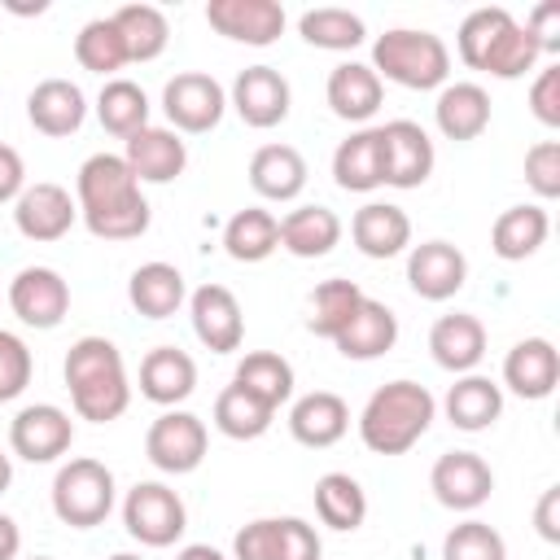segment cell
I'll return each instance as SVG.
<instances>
[{"mask_svg":"<svg viewBox=\"0 0 560 560\" xmlns=\"http://www.w3.org/2000/svg\"><path fill=\"white\" fill-rule=\"evenodd\" d=\"M4 9L26 18V13H44V9H48V0H35V4H22V0H4Z\"/></svg>","mask_w":560,"mask_h":560,"instance_id":"11a10c76","label":"cell"},{"mask_svg":"<svg viewBox=\"0 0 560 560\" xmlns=\"http://www.w3.org/2000/svg\"><path fill=\"white\" fill-rule=\"evenodd\" d=\"M289 101H293L289 79H284L280 70H271V66H249V70H241V74L232 79V96H228V105L241 114V122H245V127H258V131L280 127V122L289 118Z\"/></svg>","mask_w":560,"mask_h":560,"instance_id":"9a60e30c","label":"cell"},{"mask_svg":"<svg viewBox=\"0 0 560 560\" xmlns=\"http://www.w3.org/2000/svg\"><path fill=\"white\" fill-rule=\"evenodd\" d=\"M74 206L92 236L101 241H136L149 232V201L140 179L122 162V153H92L74 179Z\"/></svg>","mask_w":560,"mask_h":560,"instance_id":"6da1fadb","label":"cell"},{"mask_svg":"<svg viewBox=\"0 0 560 560\" xmlns=\"http://www.w3.org/2000/svg\"><path fill=\"white\" fill-rule=\"evenodd\" d=\"M429 490L451 512H477L494 490V472L477 451H446L429 472Z\"/></svg>","mask_w":560,"mask_h":560,"instance_id":"4fadbf2b","label":"cell"},{"mask_svg":"<svg viewBox=\"0 0 560 560\" xmlns=\"http://www.w3.org/2000/svg\"><path fill=\"white\" fill-rule=\"evenodd\" d=\"M298 31L311 48H324V52H350L368 39V26L359 13L350 9H337V4H324V9H306L298 18Z\"/></svg>","mask_w":560,"mask_h":560,"instance_id":"60d3db41","label":"cell"},{"mask_svg":"<svg viewBox=\"0 0 560 560\" xmlns=\"http://www.w3.org/2000/svg\"><path fill=\"white\" fill-rule=\"evenodd\" d=\"M9 481H13V464H9V455L0 451V494L9 490Z\"/></svg>","mask_w":560,"mask_h":560,"instance_id":"9f6ffc18","label":"cell"},{"mask_svg":"<svg viewBox=\"0 0 560 560\" xmlns=\"http://www.w3.org/2000/svg\"><path fill=\"white\" fill-rule=\"evenodd\" d=\"M26 118H31L35 131H44L52 140L74 136L83 127V118H88V96L70 79H44L26 96Z\"/></svg>","mask_w":560,"mask_h":560,"instance_id":"603a6c76","label":"cell"},{"mask_svg":"<svg viewBox=\"0 0 560 560\" xmlns=\"http://www.w3.org/2000/svg\"><path fill=\"white\" fill-rule=\"evenodd\" d=\"M96 118L118 140L136 136L140 127H149V96H144V88L131 83V79H105V88L96 96Z\"/></svg>","mask_w":560,"mask_h":560,"instance_id":"b9f144b4","label":"cell"},{"mask_svg":"<svg viewBox=\"0 0 560 560\" xmlns=\"http://www.w3.org/2000/svg\"><path fill=\"white\" fill-rule=\"evenodd\" d=\"M433 122L446 140H477L490 127V92L481 83H446L438 92Z\"/></svg>","mask_w":560,"mask_h":560,"instance_id":"f546056e","label":"cell"},{"mask_svg":"<svg viewBox=\"0 0 560 560\" xmlns=\"http://www.w3.org/2000/svg\"><path fill=\"white\" fill-rule=\"evenodd\" d=\"M232 385L249 389V394L262 398L271 411H280V407L293 398V368H289V359L276 354V350H249V354L236 363Z\"/></svg>","mask_w":560,"mask_h":560,"instance_id":"8d00e7d4","label":"cell"},{"mask_svg":"<svg viewBox=\"0 0 560 560\" xmlns=\"http://www.w3.org/2000/svg\"><path fill=\"white\" fill-rule=\"evenodd\" d=\"M341 241V219L328 206H298L280 219V249L293 258H324Z\"/></svg>","mask_w":560,"mask_h":560,"instance_id":"e575fe53","label":"cell"},{"mask_svg":"<svg viewBox=\"0 0 560 560\" xmlns=\"http://www.w3.org/2000/svg\"><path fill=\"white\" fill-rule=\"evenodd\" d=\"M534 529L542 542H560V486H547L534 508Z\"/></svg>","mask_w":560,"mask_h":560,"instance_id":"816d5d0a","label":"cell"},{"mask_svg":"<svg viewBox=\"0 0 560 560\" xmlns=\"http://www.w3.org/2000/svg\"><path fill=\"white\" fill-rule=\"evenodd\" d=\"M324 542L302 516H258L236 529L232 560H319Z\"/></svg>","mask_w":560,"mask_h":560,"instance_id":"ba28073f","label":"cell"},{"mask_svg":"<svg viewBox=\"0 0 560 560\" xmlns=\"http://www.w3.org/2000/svg\"><path fill=\"white\" fill-rule=\"evenodd\" d=\"M468 280V258L451 241H420L407 254V284L424 302H446L464 289Z\"/></svg>","mask_w":560,"mask_h":560,"instance_id":"ac0fdd59","label":"cell"},{"mask_svg":"<svg viewBox=\"0 0 560 560\" xmlns=\"http://www.w3.org/2000/svg\"><path fill=\"white\" fill-rule=\"evenodd\" d=\"M433 416H438V402L420 381H389L363 402L359 438L376 455H402L429 433Z\"/></svg>","mask_w":560,"mask_h":560,"instance_id":"277c9868","label":"cell"},{"mask_svg":"<svg viewBox=\"0 0 560 560\" xmlns=\"http://www.w3.org/2000/svg\"><path fill=\"white\" fill-rule=\"evenodd\" d=\"M529 109L542 127H560V66L538 70V79L529 83Z\"/></svg>","mask_w":560,"mask_h":560,"instance_id":"c3c4849f","label":"cell"},{"mask_svg":"<svg viewBox=\"0 0 560 560\" xmlns=\"http://www.w3.org/2000/svg\"><path fill=\"white\" fill-rule=\"evenodd\" d=\"M197 389V363L179 346H153L140 359V394L158 407H179Z\"/></svg>","mask_w":560,"mask_h":560,"instance_id":"484cf974","label":"cell"},{"mask_svg":"<svg viewBox=\"0 0 560 560\" xmlns=\"http://www.w3.org/2000/svg\"><path fill=\"white\" fill-rule=\"evenodd\" d=\"M74 61L92 74H114L127 66V44L114 26V18H92L74 35Z\"/></svg>","mask_w":560,"mask_h":560,"instance_id":"ee69618b","label":"cell"},{"mask_svg":"<svg viewBox=\"0 0 560 560\" xmlns=\"http://www.w3.org/2000/svg\"><path fill=\"white\" fill-rule=\"evenodd\" d=\"M315 516L337 529V534H350L368 521V494L363 486L350 477V472H324L315 481Z\"/></svg>","mask_w":560,"mask_h":560,"instance_id":"74e56055","label":"cell"},{"mask_svg":"<svg viewBox=\"0 0 560 560\" xmlns=\"http://www.w3.org/2000/svg\"><path fill=\"white\" fill-rule=\"evenodd\" d=\"M31 372H35V359H31L26 341L18 332L0 328V402H13L31 385Z\"/></svg>","mask_w":560,"mask_h":560,"instance_id":"bcb514c9","label":"cell"},{"mask_svg":"<svg viewBox=\"0 0 560 560\" xmlns=\"http://www.w3.org/2000/svg\"><path fill=\"white\" fill-rule=\"evenodd\" d=\"M122 44H127V61H153L166 52L171 44V22L158 4H122L109 13Z\"/></svg>","mask_w":560,"mask_h":560,"instance_id":"f35d334b","label":"cell"},{"mask_svg":"<svg viewBox=\"0 0 560 560\" xmlns=\"http://www.w3.org/2000/svg\"><path fill=\"white\" fill-rule=\"evenodd\" d=\"M162 109L171 118V131H188V136H201V131H214L223 122V109H228V92L219 79L201 74V70H184L175 79H166L162 88Z\"/></svg>","mask_w":560,"mask_h":560,"instance_id":"30bf717a","label":"cell"},{"mask_svg":"<svg viewBox=\"0 0 560 560\" xmlns=\"http://www.w3.org/2000/svg\"><path fill=\"white\" fill-rule=\"evenodd\" d=\"M346 429H350V407L332 389H311L289 407V433H293V442H302L311 451L341 442Z\"/></svg>","mask_w":560,"mask_h":560,"instance_id":"cb8c5ba5","label":"cell"},{"mask_svg":"<svg viewBox=\"0 0 560 560\" xmlns=\"http://www.w3.org/2000/svg\"><path fill=\"white\" fill-rule=\"evenodd\" d=\"M363 298H368V293H363L354 280H324V284H315L306 328H311L315 337H328V341H332V337L350 324V315L359 311Z\"/></svg>","mask_w":560,"mask_h":560,"instance_id":"7bdbcfd3","label":"cell"},{"mask_svg":"<svg viewBox=\"0 0 560 560\" xmlns=\"http://www.w3.org/2000/svg\"><path fill=\"white\" fill-rule=\"evenodd\" d=\"M122 162L131 166V175L140 184H171L184 175L188 166V144L179 140V131L171 127H140L136 136H127V149H122Z\"/></svg>","mask_w":560,"mask_h":560,"instance_id":"ffe728a7","label":"cell"},{"mask_svg":"<svg viewBox=\"0 0 560 560\" xmlns=\"http://www.w3.org/2000/svg\"><path fill=\"white\" fill-rule=\"evenodd\" d=\"M52 512L70 529L101 525L114 512V472L92 455H79L70 464H61L57 477H52Z\"/></svg>","mask_w":560,"mask_h":560,"instance_id":"8992f818","label":"cell"},{"mask_svg":"<svg viewBox=\"0 0 560 560\" xmlns=\"http://www.w3.org/2000/svg\"><path fill=\"white\" fill-rule=\"evenodd\" d=\"M127 298L131 306L144 315V319H171L184 298H188V284H184V271L171 267V262H140L127 280Z\"/></svg>","mask_w":560,"mask_h":560,"instance_id":"4dcf8cb0","label":"cell"},{"mask_svg":"<svg viewBox=\"0 0 560 560\" xmlns=\"http://www.w3.org/2000/svg\"><path fill=\"white\" fill-rule=\"evenodd\" d=\"M223 249L236 262H262L280 249V219L262 206H245L223 228Z\"/></svg>","mask_w":560,"mask_h":560,"instance_id":"d590c367","label":"cell"},{"mask_svg":"<svg viewBox=\"0 0 560 560\" xmlns=\"http://www.w3.org/2000/svg\"><path fill=\"white\" fill-rule=\"evenodd\" d=\"M547 232H551V219H547L542 206H534V201L529 206H508L490 228V249L503 262H525L547 245Z\"/></svg>","mask_w":560,"mask_h":560,"instance_id":"d6a6232c","label":"cell"},{"mask_svg":"<svg viewBox=\"0 0 560 560\" xmlns=\"http://www.w3.org/2000/svg\"><path fill=\"white\" fill-rule=\"evenodd\" d=\"M442 560H508V542L486 521H459L442 538Z\"/></svg>","mask_w":560,"mask_h":560,"instance_id":"f6af8a7d","label":"cell"},{"mask_svg":"<svg viewBox=\"0 0 560 560\" xmlns=\"http://www.w3.org/2000/svg\"><path fill=\"white\" fill-rule=\"evenodd\" d=\"M109 560H144V556H136V551H118V556H109Z\"/></svg>","mask_w":560,"mask_h":560,"instance_id":"6f0895ef","label":"cell"},{"mask_svg":"<svg viewBox=\"0 0 560 560\" xmlns=\"http://www.w3.org/2000/svg\"><path fill=\"white\" fill-rule=\"evenodd\" d=\"M372 70L381 83L389 79V83L411 88V92H433V88H446V79H451V48L433 31L394 26V31L376 35Z\"/></svg>","mask_w":560,"mask_h":560,"instance_id":"5b68a950","label":"cell"},{"mask_svg":"<svg viewBox=\"0 0 560 560\" xmlns=\"http://www.w3.org/2000/svg\"><path fill=\"white\" fill-rule=\"evenodd\" d=\"M525 31L534 35V44H538L542 52H560V4H556V0L534 4L529 18H525Z\"/></svg>","mask_w":560,"mask_h":560,"instance_id":"681fc988","label":"cell"},{"mask_svg":"<svg viewBox=\"0 0 560 560\" xmlns=\"http://www.w3.org/2000/svg\"><path fill=\"white\" fill-rule=\"evenodd\" d=\"M188 315H192V332L206 350L214 354H232L245 341V315L241 302L228 284H201L188 298Z\"/></svg>","mask_w":560,"mask_h":560,"instance_id":"e0dca14e","label":"cell"},{"mask_svg":"<svg viewBox=\"0 0 560 560\" xmlns=\"http://www.w3.org/2000/svg\"><path fill=\"white\" fill-rule=\"evenodd\" d=\"M271 420H276V411H271L262 398H254L249 389H241V385H228V389H219V398H214V429H219L223 438H232V442H254V438H262V433L271 429Z\"/></svg>","mask_w":560,"mask_h":560,"instance_id":"ab89813d","label":"cell"},{"mask_svg":"<svg viewBox=\"0 0 560 560\" xmlns=\"http://www.w3.org/2000/svg\"><path fill=\"white\" fill-rule=\"evenodd\" d=\"M206 22L236 44L267 48L284 31V4L280 0H210Z\"/></svg>","mask_w":560,"mask_h":560,"instance_id":"d6986e66","label":"cell"},{"mask_svg":"<svg viewBox=\"0 0 560 560\" xmlns=\"http://www.w3.org/2000/svg\"><path fill=\"white\" fill-rule=\"evenodd\" d=\"M66 389H70V407L79 420L92 424H109L127 411L131 402V381H127V363L118 354V346L109 337H79L66 350Z\"/></svg>","mask_w":560,"mask_h":560,"instance_id":"7a4b0ae2","label":"cell"},{"mask_svg":"<svg viewBox=\"0 0 560 560\" xmlns=\"http://www.w3.org/2000/svg\"><path fill=\"white\" fill-rule=\"evenodd\" d=\"M394 341H398V315L376 298H363L359 311L350 315V324L332 337V346L346 359H359V363L381 359L385 350H394Z\"/></svg>","mask_w":560,"mask_h":560,"instance_id":"f1b7e54d","label":"cell"},{"mask_svg":"<svg viewBox=\"0 0 560 560\" xmlns=\"http://www.w3.org/2000/svg\"><path fill=\"white\" fill-rule=\"evenodd\" d=\"M381 153H385V184L389 188H420L433 175V140L411 118H389L381 127Z\"/></svg>","mask_w":560,"mask_h":560,"instance_id":"5bb4252c","label":"cell"},{"mask_svg":"<svg viewBox=\"0 0 560 560\" xmlns=\"http://www.w3.org/2000/svg\"><path fill=\"white\" fill-rule=\"evenodd\" d=\"M249 184L267 201H293L306 188V158L293 144H262L249 158Z\"/></svg>","mask_w":560,"mask_h":560,"instance_id":"1f68e13d","label":"cell"},{"mask_svg":"<svg viewBox=\"0 0 560 560\" xmlns=\"http://www.w3.org/2000/svg\"><path fill=\"white\" fill-rule=\"evenodd\" d=\"M206 446H210V433H206V420L192 416V411H162L149 433H144V455L158 472H171V477H184L192 468H201L206 459Z\"/></svg>","mask_w":560,"mask_h":560,"instance_id":"9c48e42d","label":"cell"},{"mask_svg":"<svg viewBox=\"0 0 560 560\" xmlns=\"http://www.w3.org/2000/svg\"><path fill=\"white\" fill-rule=\"evenodd\" d=\"M455 48H459V61L468 70H486L494 79H521L538 66L542 48L534 44V35L525 31V22H516L503 4H486V9H472L464 22H459V35H455Z\"/></svg>","mask_w":560,"mask_h":560,"instance_id":"3957f363","label":"cell"},{"mask_svg":"<svg viewBox=\"0 0 560 560\" xmlns=\"http://www.w3.org/2000/svg\"><path fill=\"white\" fill-rule=\"evenodd\" d=\"M122 525L144 547H171L188 529V508H184V499L171 486L136 481L127 490V499H122Z\"/></svg>","mask_w":560,"mask_h":560,"instance_id":"52a82bcc","label":"cell"},{"mask_svg":"<svg viewBox=\"0 0 560 560\" xmlns=\"http://www.w3.org/2000/svg\"><path fill=\"white\" fill-rule=\"evenodd\" d=\"M31 560H52V556H31Z\"/></svg>","mask_w":560,"mask_h":560,"instance_id":"680465c9","label":"cell"},{"mask_svg":"<svg viewBox=\"0 0 560 560\" xmlns=\"http://www.w3.org/2000/svg\"><path fill=\"white\" fill-rule=\"evenodd\" d=\"M525 184H529L542 201L560 197V140H538V144H529V153H525Z\"/></svg>","mask_w":560,"mask_h":560,"instance_id":"7dc6e473","label":"cell"},{"mask_svg":"<svg viewBox=\"0 0 560 560\" xmlns=\"http://www.w3.org/2000/svg\"><path fill=\"white\" fill-rule=\"evenodd\" d=\"M324 96H328V109H332L337 118H346V122H368V118L381 109V101H385V83L376 79L372 66H363V61H341V66H332V74H328Z\"/></svg>","mask_w":560,"mask_h":560,"instance_id":"4316f807","label":"cell"},{"mask_svg":"<svg viewBox=\"0 0 560 560\" xmlns=\"http://www.w3.org/2000/svg\"><path fill=\"white\" fill-rule=\"evenodd\" d=\"M350 241L363 258H394L411 245V219L394 201H368L350 219Z\"/></svg>","mask_w":560,"mask_h":560,"instance_id":"d4e9b609","label":"cell"},{"mask_svg":"<svg viewBox=\"0 0 560 560\" xmlns=\"http://www.w3.org/2000/svg\"><path fill=\"white\" fill-rule=\"evenodd\" d=\"M503 385L525 398V402H538V398H551V389L560 385V350L547 341V337H525L508 350L503 359Z\"/></svg>","mask_w":560,"mask_h":560,"instance_id":"44dd1931","label":"cell"},{"mask_svg":"<svg viewBox=\"0 0 560 560\" xmlns=\"http://www.w3.org/2000/svg\"><path fill=\"white\" fill-rule=\"evenodd\" d=\"M9 306L26 328H57L70 315V284L57 267H22L9 280Z\"/></svg>","mask_w":560,"mask_h":560,"instance_id":"7c38bea8","label":"cell"},{"mask_svg":"<svg viewBox=\"0 0 560 560\" xmlns=\"http://www.w3.org/2000/svg\"><path fill=\"white\" fill-rule=\"evenodd\" d=\"M429 350H433L438 368H446L455 376H468L486 359V324L468 311L438 315L433 328H429Z\"/></svg>","mask_w":560,"mask_h":560,"instance_id":"7402d4cb","label":"cell"},{"mask_svg":"<svg viewBox=\"0 0 560 560\" xmlns=\"http://www.w3.org/2000/svg\"><path fill=\"white\" fill-rule=\"evenodd\" d=\"M332 179L346 192H372L385 184V153H381V127L350 131L332 153Z\"/></svg>","mask_w":560,"mask_h":560,"instance_id":"83f0119b","label":"cell"},{"mask_svg":"<svg viewBox=\"0 0 560 560\" xmlns=\"http://www.w3.org/2000/svg\"><path fill=\"white\" fill-rule=\"evenodd\" d=\"M79 219V206L70 197V188L52 184V179H35L22 188V197L13 201V223L26 241H61Z\"/></svg>","mask_w":560,"mask_h":560,"instance_id":"2e32d148","label":"cell"},{"mask_svg":"<svg viewBox=\"0 0 560 560\" xmlns=\"http://www.w3.org/2000/svg\"><path fill=\"white\" fill-rule=\"evenodd\" d=\"M175 560H228V556L219 547H210V542H188V547L175 551Z\"/></svg>","mask_w":560,"mask_h":560,"instance_id":"db71d44e","label":"cell"},{"mask_svg":"<svg viewBox=\"0 0 560 560\" xmlns=\"http://www.w3.org/2000/svg\"><path fill=\"white\" fill-rule=\"evenodd\" d=\"M26 188V166L13 144H0V201H18Z\"/></svg>","mask_w":560,"mask_h":560,"instance_id":"f907efd6","label":"cell"},{"mask_svg":"<svg viewBox=\"0 0 560 560\" xmlns=\"http://www.w3.org/2000/svg\"><path fill=\"white\" fill-rule=\"evenodd\" d=\"M446 420L455 424V429H464V433H481V429H490L499 416H503V385H494L490 376H477V372H468V376H459L451 389H446Z\"/></svg>","mask_w":560,"mask_h":560,"instance_id":"836d02e7","label":"cell"},{"mask_svg":"<svg viewBox=\"0 0 560 560\" xmlns=\"http://www.w3.org/2000/svg\"><path fill=\"white\" fill-rule=\"evenodd\" d=\"M70 442H74V420L52 402H31L9 420V446L26 464H52L70 451Z\"/></svg>","mask_w":560,"mask_h":560,"instance_id":"8fae6325","label":"cell"},{"mask_svg":"<svg viewBox=\"0 0 560 560\" xmlns=\"http://www.w3.org/2000/svg\"><path fill=\"white\" fill-rule=\"evenodd\" d=\"M18 551H22V529L13 516L0 512V560H18Z\"/></svg>","mask_w":560,"mask_h":560,"instance_id":"f5cc1de1","label":"cell"}]
</instances>
